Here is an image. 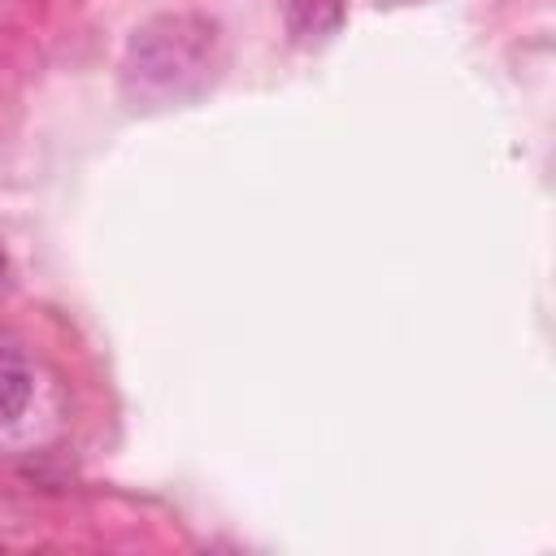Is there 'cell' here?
I'll return each mask as SVG.
<instances>
[{"label": "cell", "mask_w": 556, "mask_h": 556, "mask_svg": "<svg viewBox=\"0 0 556 556\" xmlns=\"http://www.w3.org/2000/svg\"><path fill=\"white\" fill-rule=\"evenodd\" d=\"M4 278H9V256H4V248H0V287H4Z\"/></svg>", "instance_id": "3"}, {"label": "cell", "mask_w": 556, "mask_h": 556, "mask_svg": "<svg viewBox=\"0 0 556 556\" xmlns=\"http://www.w3.org/2000/svg\"><path fill=\"white\" fill-rule=\"evenodd\" d=\"M217 22L204 13H156L126 39L122 91L139 109L195 100L217 74Z\"/></svg>", "instance_id": "1"}, {"label": "cell", "mask_w": 556, "mask_h": 556, "mask_svg": "<svg viewBox=\"0 0 556 556\" xmlns=\"http://www.w3.org/2000/svg\"><path fill=\"white\" fill-rule=\"evenodd\" d=\"M30 391H35V382H30V369H26V361H22L17 352L0 348V426L17 421V417L26 413V404H30Z\"/></svg>", "instance_id": "2"}]
</instances>
